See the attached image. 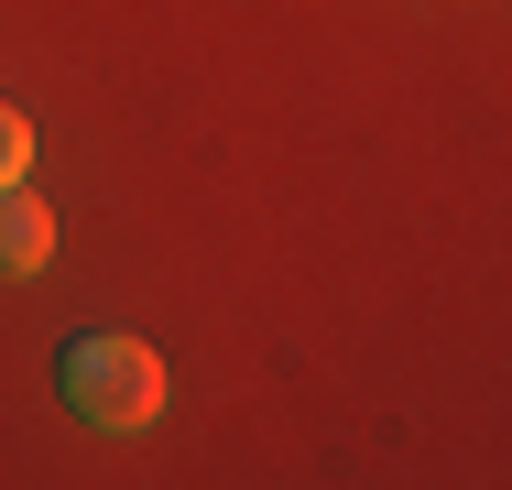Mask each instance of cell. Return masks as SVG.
<instances>
[{
  "label": "cell",
  "instance_id": "cell-1",
  "mask_svg": "<svg viewBox=\"0 0 512 490\" xmlns=\"http://www.w3.org/2000/svg\"><path fill=\"white\" fill-rule=\"evenodd\" d=\"M55 382H66V403H77L99 436H131V425H153V414H164V360H153L142 338H120V327L66 338Z\"/></svg>",
  "mask_w": 512,
  "mask_h": 490
},
{
  "label": "cell",
  "instance_id": "cell-2",
  "mask_svg": "<svg viewBox=\"0 0 512 490\" xmlns=\"http://www.w3.org/2000/svg\"><path fill=\"white\" fill-rule=\"evenodd\" d=\"M44 251H55V207L0 186V273H44Z\"/></svg>",
  "mask_w": 512,
  "mask_h": 490
},
{
  "label": "cell",
  "instance_id": "cell-3",
  "mask_svg": "<svg viewBox=\"0 0 512 490\" xmlns=\"http://www.w3.org/2000/svg\"><path fill=\"white\" fill-rule=\"evenodd\" d=\"M22 164H33V120L0 98V186H22Z\"/></svg>",
  "mask_w": 512,
  "mask_h": 490
}]
</instances>
